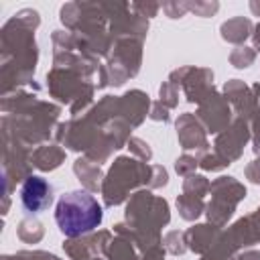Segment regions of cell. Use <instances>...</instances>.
<instances>
[{
    "label": "cell",
    "instance_id": "cell-1",
    "mask_svg": "<svg viewBox=\"0 0 260 260\" xmlns=\"http://www.w3.org/2000/svg\"><path fill=\"white\" fill-rule=\"evenodd\" d=\"M104 217V209L95 197L85 191H71L59 197L55 219L67 238H77L93 232Z\"/></svg>",
    "mask_w": 260,
    "mask_h": 260
},
{
    "label": "cell",
    "instance_id": "cell-2",
    "mask_svg": "<svg viewBox=\"0 0 260 260\" xmlns=\"http://www.w3.org/2000/svg\"><path fill=\"white\" fill-rule=\"evenodd\" d=\"M53 201V185L43 177H28L20 187V203L28 213L45 211Z\"/></svg>",
    "mask_w": 260,
    "mask_h": 260
}]
</instances>
